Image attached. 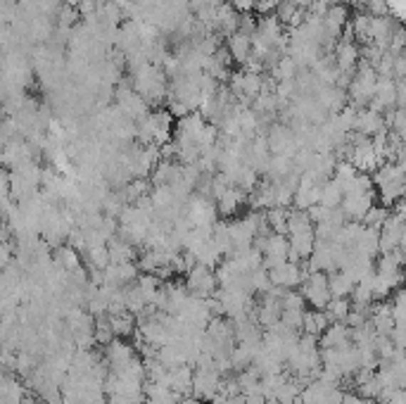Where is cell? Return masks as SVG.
Here are the masks:
<instances>
[{
    "label": "cell",
    "instance_id": "obj_12",
    "mask_svg": "<svg viewBox=\"0 0 406 404\" xmlns=\"http://www.w3.org/2000/svg\"><path fill=\"white\" fill-rule=\"evenodd\" d=\"M38 157V150L28 143L26 138H10L5 143V147L0 150V167H5L7 172L14 167H19V165H26V162H31Z\"/></svg>",
    "mask_w": 406,
    "mask_h": 404
},
{
    "label": "cell",
    "instance_id": "obj_1",
    "mask_svg": "<svg viewBox=\"0 0 406 404\" xmlns=\"http://www.w3.org/2000/svg\"><path fill=\"white\" fill-rule=\"evenodd\" d=\"M131 86L150 108L152 105H162L169 95V79L157 65H145L131 69Z\"/></svg>",
    "mask_w": 406,
    "mask_h": 404
},
{
    "label": "cell",
    "instance_id": "obj_45",
    "mask_svg": "<svg viewBox=\"0 0 406 404\" xmlns=\"http://www.w3.org/2000/svg\"><path fill=\"white\" fill-rule=\"evenodd\" d=\"M85 259H88L90 269H98V271H103V269L110 264V252H107V245H90L85 247Z\"/></svg>",
    "mask_w": 406,
    "mask_h": 404
},
{
    "label": "cell",
    "instance_id": "obj_46",
    "mask_svg": "<svg viewBox=\"0 0 406 404\" xmlns=\"http://www.w3.org/2000/svg\"><path fill=\"white\" fill-rule=\"evenodd\" d=\"M55 26H62V29H74V26L78 24V12H76V8H71V5H60V8H57V12H55Z\"/></svg>",
    "mask_w": 406,
    "mask_h": 404
},
{
    "label": "cell",
    "instance_id": "obj_57",
    "mask_svg": "<svg viewBox=\"0 0 406 404\" xmlns=\"http://www.w3.org/2000/svg\"><path fill=\"white\" fill-rule=\"evenodd\" d=\"M140 404H145V402H140Z\"/></svg>",
    "mask_w": 406,
    "mask_h": 404
},
{
    "label": "cell",
    "instance_id": "obj_50",
    "mask_svg": "<svg viewBox=\"0 0 406 404\" xmlns=\"http://www.w3.org/2000/svg\"><path fill=\"white\" fill-rule=\"evenodd\" d=\"M10 200V174L5 167H0V202Z\"/></svg>",
    "mask_w": 406,
    "mask_h": 404
},
{
    "label": "cell",
    "instance_id": "obj_3",
    "mask_svg": "<svg viewBox=\"0 0 406 404\" xmlns=\"http://www.w3.org/2000/svg\"><path fill=\"white\" fill-rule=\"evenodd\" d=\"M7 174H10V200L12 202H24L28 197H33L36 193H41L43 167L36 160L14 167Z\"/></svg>",
    "mask_w": 406,
    "mask_h": 404
},
{
    "label": "cell",
    "instance_id": "obj_24",
    "mask_svg": "<svg viewBox=\"0 0 406 404\" xmlns=\"http://www.w3.org/2000/svg\"><path fill=\"white\" fill-rule=\"evenodd\" d=\"M164 385H167L171 393H176L178 397L190 395V388H192V366L181 364V366L167 368V380H164Z\"/></svg>",
    "mask_w": 406,
    "mask_h": 404
},
{
    "label": "cell",
    "instance_id": "obj_5",
    "mask_svg": "<svg viewBox=\"0 0 406 404\" xmlns=\"http://www.w3.org/2000/svg\"><path fill=\"white\" fill-rule=\"evenodd\" d=\"M342 254H345V247H340L333 240H316L313 252L309 254V271H338Z\"/></svg>",
    "mask_w": 406,
    "mask_h": 404
},
{
    "label": "cell",
    "instance_id": "obj_20",
    "mask_svg": "<svg viewBox=\"0 0 406 404\" xmlns=\"http://www.w3.org/2000/svg\"><path fill=\"white\" fill-rule=\"evenodd\" d=\"M333 62L338 67L340 74H354L356 65H359V46L356 43H347V41H338V46L333 48Z\"/></svg>",
    "mask_w": 406,
    "mask_h": 404
},
{
    "label": "cell",
    "instance_id": "obj_4",
    "mask_svg": "<svg viewBox=\"0 0 406 404\" xmlns=\"http://www.w3.org/2000/svg\"><path fill=\"white\" fill-rule=\"evenodd\" d=\"M378 83V74L375 69L366 65V62L359 60V65H356L352 79H349L345 93H347V103L352 105L356 110H363L368 108L370 103V95H373V88Z\"/></svg>",
    "mask_w": 406,
    "mask_h": 404
},
{
    "label": "cell",
    "instance_id": "obj_2",
    "mask_svg": "<svg viewBox=\"0 0 406 404\" xmlns=\"http://www.w3.org/2000/svg\"><path fill=\"white\" fill-rule=\"evenodd\" d=\"M375 176L373 181V188L378 197L382 200L385 207H392L397 200L404 197V183H406V176H404V165L399 162H385L373 172Z\"/></svg>",
    "mask_w": 406,
    "mask_h": 404
},
{
    "label": "cell",
    "instance_id": "obj_34",
    "mask_svg": "<svg viewBox=\"0 0 406 404\" xmlns=\"http://www.w3.org/2000/svg\"><path fill=\"white\" fill-rule=\"evenodd\" d=\"M328 316L323 314V309H306L304 316H302V333H306V336H321L326 328H328Z\"/></svg>",
    "mask_w": 406,
    "mask_h": 404
},
{
    "label": "cell",
    "instance_id": "obj_36",
    "mask_svg": "<svg viewBox=\"0 0 406 404\" xmlns=\"http://www.w3.org/2000/svg\"><path fill=\"white\" fill-rule=\"evenodd\" d=\"M349 26H352V33H354V43L356 46H366L370 43V15L368 12L359 10L354 17H349Z\"/></svg>",
    "mask_w": 406,
    "mask_h": 404
},
{
    "label": "cell",
    "instance_id": "obj_43",
    "mask_svg": "<svg viewBox=\"0 0 406 404\" xmlns=\"http://www.w3.org/2000/svg\"><path fill=\"white\" fill-rule=\"evenodd\" d=\"M342 202V190L335 181H326L321 183V190H318V204H323V207H340Z\"/></svg>",
    "mask_w": 406,
    "mask_h": 404
},
{
    "label": "cell",
    "instance_id": "obj_23",
    "mask_svg": "<svg viewBox=\"0 0 406 404\" xmlns=\"http://www.w3.org/2000/svg\"><path fill=\"white\" fill-rule=\"evenodd\" d=\"M318 190H321L318 183H313L309 176L299 174L297 188L295 193H292V207L306 212L309 207H313V204H318Z\"/></svg>",
    "mask_w": 406,
    "mask_h": 404
},
{
    "label": "cell",
    "instance_id": "obj_13",
    "mask_svg": "<svg viewBox=\"0 0 406 404\" xmlns=\"http://www.w3.org/2000/svg\"><path fill=\"white\" fill-rule=\"evenodd\" d=\"M269 271V281L271 286H278L283 290H295L299 288V283L304 281V276L309 274V269H302L299 261H283V264H276L266 269Z\"/></svg>",
    "mask_w": 406,
    "mask_h": 404
},
{
    "label": "cell",
    "instance_id": "obj_21",
    "mask_svg": "<svg viewBox=\"0 0 406 404\" xmlns=\"http://www.w3.org/2000/svg\"><path fill=\"white\" fill-rule=\"evenodd\" d=\"M387 131L385 126V119L380 112L370 110V108H363V110H356V122H354V133L359 136H366V138H373L375 133H382Z\"/></svg>",
    "mask_w": 406,
    "mask_h": 404
},
{
    "label": "cell",
    "instance_id": "obj_31",
    "mask_svg": "<svg viewBox=\"0 0 406 404\" xmlns=\"http://www.w3.org/2000/svg\"><path fill=\"white\" fill-rule=\"evenodd\" d=\"M107 326H110L114 338H128L135 333V316L131 311H119V314H107Z\"/></svg>",
    "mask_w": 406,
    "mask_h": 404
},
{
    "label": "cell",
    "instance_id": "obj_22",
    "mask_svg": "<svg viewBox=\"0 0 406 404\" xmlns=\"http://www.w3.org/2000/svg\"><path fill=\"white\" fill-rule=\"evenodd\" d=\"M370 110L375 112H387L392 108H397V93H395V79H378L375 88H373V95H370V103H368Z\"/></svg>",
    "mask_w": 406,
    "mask_h": 404
},
{
    "label": "cell",
    "instance_id": "obj_29",
    "mask_svg": "<svg viewBox=\"0 0 406 404\" xmlns=\"http://www.w3.org/2000/svg\"><path fill=\"white\" fill-rule=\"evenodd\" d=\"M349 331L342 321H335V323H328V328L318 336V345L321 347H345L349 345Z\"/></svg>",
    "mask_w": 406,
    "mask_h": 404
},
{
    "label": "cell",
    "instance_id": "obj_52",
    "mask_svg": "<svg viewBox=\"0 0 406 404\" xmlns=\"http://www.w3.org/2000/svg\"><path fill=\"white\" fill-rule=\"evenodd\" d=\"M340 404H363V397H359L356 393H345Z\"/></svg>",
    "mask_w": 406,
    "mask_h": 404
},
{
    "label": "cell",
    "instance_id": "obj_16",
    "mask_svg": "<svg viewBox=\"0 0 406 404\" xmlns=\"http://www.w3.org/2000/svg\"><path fill=\"white\" fill-rule=\"evenodd\" d=\"M138 266L135 261H124V264H107L103 269V286L110 288H126L138 279Z\"/></svg>",
    "mask_w": 406,
    "mask_h": 404
},
{
    "label": "cell",
    "instance_id": "obj_53",
    "mask_svg": "<svg viewBox=\"0 0 406 404\" xmlns=\"http://www.w3.org/2000/svg\"><path fill=\"white\" fill-rule=\"evenodd\" d=\"M178 404H202L197 400V397H192V395H185V397H181V402Z\"/></svg>",
    "mask_w": 406,
    "mask_h": 404
},
{
    "label": "cell",
    "instance_id": "obj_55",
    "mask_svg": "<svg viewBox=\"0 0 406 404\" xmlns=\"http://www.w3.org/2000/svg\"><path fill=\"white\" fill-rule=\"evenodd\" d=\"M64 5H71V8H78V5L83 3V0H62Z\"/></svg>",
    "mask_w": 406,
    "mask_h": 404
},
{
    "label": "cell",
    "instance_id": "obj_32",
    "mask_svg": "<svg viewBox=\"0 0 406 404\" xmlns=\"http://www.w3.org/2000/svg\"><path fill=\"white\" fill-rule=\"evenodd\" d=\"M256 36H261L264 41H269L271 46L276 43L278 38L285 33V26L278 22L276 15H261L259 19H256Z\"/></svg>",
    "mask_w": 406,
    "mask_h": 404
},
{
    "label": "cell",
    "instance_id": "obj_28",
    "mask_svg": "<svg viewBox=\"0 0 406 404\" xmlns=\"http://www.w3.org/2000/svg\"><path fill=\"white\" fill-rule=\"evenodd\" d=\"M107 252H110V264H124V261H135L138 257V247H133L119 236L107 240Z\"/></svg>",
    "mask_w": 406,
    "mask_h": 404
},
{
    "label": "cell",
    "instance_id": "obj_33",
    "mask_svg": "<svg viewBox=\"0 0 406 404\" xmlns=\"http://www.w3.org/2000/svg\"><path fill=\"white\" fill-rule=\"evenodd\" d=\"M349 250H356L368 259H375L378 254H380V247H378V229H368V226H363L361 236L356 238L354 247H349Z\"/></svg>",
    "mask_w": 406,
    "mask_h": 404
},
{
    "label": "cell",
    "instance_id": "obj_9",
    "mask_svg": "<svg viewBox=\"0 0 406 404\" xmlns=\"http://www.w3.org/2000/svg\"><path fill=\"white\" fill-rule=\"evenodd\" d=\"M406 245V226H404V217L397 214H387V219L382 222V226L378 229V247L380 252H392V250H404Z\"/></svg>",
    "mask_w": 406,
    "mask_h": 404
},
{
    "label": "cell",
    "instance_id": "obj_18",
    "mask_svg": "<svg viewBox=\"0 0 406 404\" xmlns=\"http://www.w3.org/2000/svg\"><path fill=\"white\" fill-rule=\"evenodd\" d=\"M245 202H247V195L235 186H228L219 197H214V207H217V214L221 219H233Z\"/></svg>",
    "mask_w": 406,
    "mask_h": 404
},
{
    "label": "cell",
    "instance_id": "obj_11",
    "mask_svg": "<svg viewBox=\"0 0 406 404\" xmlns=\"http://www.w3.org/2000/svg\"><path fill=\"white\" fill-rule=\"evenodd\" d=\"M299 286H302L299 295L304 297L306 304H311V309H323L328 300H330V293H328V274L323 271H309Z\"/></svg>",
    "mask_w": 406,
    "mask_h": 404
},
{
    "label": "cell",
    "instance_id": "obj_10",
    "mask_svg": "<svg viewBox=\"0 0 406 404\" xmlns=\"http://www.w3.org/2000/svg\"><path fill=\"white\" fill-rule=\"evenodd\" d=\"M264 140H266L271 155H285V157H292V155L297 152L295 133H292L290 126L283 124V122H271L266 133H264Z\"/></svg>",
    "mask_w": 406,
    "mask_h": 404
},
{
    "label": "cell",
    "instance_id": "obj_30",
    "mask_svg": "<svg viewBox=\"0 0 406 404\" xmlns=\"http://www.w3.org/2000/svg\"><path fill=\"white\" fill-rule=\"evenodd\" d=\"M53 264L57 269H62V271H76L78 266H81V252H76L71 245H57L55 247V254H53Z\"/></svg>",
    "mask_w": 406,
    "mask_h": 404
},
{
    "label": "cell",
    "instance_id": "obj_8",
    "mask_svg": "<svg viewBox=\"0 0 406 404\" xmlns=\"http://www.w3.org/2000/svg\"><path fill=\"white\" fill-rule=\"evenodd\" d=\"M114 103H117V110L121 112L124 117L133 119V122H138L140 117H145L150 112V105L142 100V98L135 93L131 81L128 83H117V88H114Z\"/></svg>",
    "mask_w": 406,
    "mask_h": 404
},
{
    "label": "cell",
    "instance_id": "obj_51",
    "mask_svg": "<svg viewBox=\"0 0 406 404\" xmlns=\"http://www.w3.org/2000/svg\"><path fill=\"white\" fill-rule=\"evenodd\" d=\"M231 8L238 12V15H247V12H254V3L256 0H228Z\"/></svg>",
    "mask_w": 406,
    "mask_h": 404
},
{
    "label": "cell",
    "instance_id": "obj_40",
    "mask_svg": "<svg viewBox=\"0 0 406 404\" xmlns=\"http://www.w3.org/2000/svg\"><path fill=\"white\" fill-rule=\"evenodd\" d=\"M349 309H352V302L349 297H330L328 304L323 307V314L328 316V321L335 323V321H345Z\"/></svg>",
    "mask_w": 406,
    "mask_h": 404
},
{
    "label": "cell",
    "instance_id": "obj_41",
    "mask_svg": "<svg viewBox=\"0 0 406 404\" xmlns=\"http://www.w3.org/2000/svg\"><path fill=\"white\" fill-rule=\"evenodd\" d=\"M254 350H256V347L233 345V350H231V371L238 373V371H245V368L252 366Z\"/></svg>",
    "mask_w": 406,
    "mask_h": 404
},
{
    "label": "cell",
    "instance_id": "obj_6",
    "mask_svg": "<svg viewBox=\"0 0 406 404\" xmlns=\"http://www.w3.org/2000/svg\"><path fill=\"white\" fill-rule=\"evenodd\" d=\"M183 217L188 219L190 226H204V229H212L214 222L219 219L217 207H214V200L209 195L202 193H192L185 202Z\"/></svg>",
    "mask_w": 406,
    "mask_h": 404
},
{
    "label": "cell",
    "instance_id": "obj_7",
    "mask_svg": "<svg viewBox=\"0 0 406 404\" xmlns=\"http://www.w3.org/2000/svg\"><path fill=\"white\" fill-rule=\"evenodd\" d=\"M185 290L192 295V297H202V300H207V297H212L214 293H217V276H214V269L204 266V264H192L188 271H185Z\"/></svg>",
    "mask_w": 406,
    "mask_h": 404
},
{
    "label": "cell",
    "instance_id": "obj_25",
    "mask_svg": "<svg viewBox=\"0 0 406 404\" xmlns=\"http://www.w3.org/2000/svg\"><path fill=\"white\" fill-rule=\"evenodd\" d=\"M313 98H316V103L321 105L323 110H328L330 115H335V112H340L347 103V93H345V88H340V86H318L316 88V93H313Z\"/></svg>",
    "mask_w": 406,
    "mask_h": 404
},
{
    "label": "cell",
    "instance_id": "obj_39",
    "mask_svg": "<svg viewBox=\"0 0 406 404\" xmlns=\"http://www.w3.org/2000/svg\"><path fill=\"white\" fill-rule=\"evenodd\" d=\"M299 390H302V385H299L295 378H288L281 388L276 390L274 397H271L266 404H297Z\"/></svg>",
    "mask_w": 406,
    "mask_h": 404
},
{
    "label": "cell",
    "instance_id": "obj_47",
    "mask_svg": "<svg viewBox=\"0 0 406 404\" xmlns=\"http://www.w3.org/2000/svg\"><path fill=\"white\" fill-rule=\"evenodd\" d=\"M387 214H390V207H385V204H373V207L366 212V217L361 219V224L368 226V229H380L382 222L387 219Z\"/></svg>",
    "mask_w": 406,
    "mask_h": 404
},
{
    "label": "cell",
    "instance_id": "obj_37",
    "mask_svg": "<svg viewBox=\"0 0 406 404\" xmlns=\"http://www.w3.org/2000/svg\"><path fill=\"white\" fill-rule=\"evenodd\" d=\"M352 288H354V281L349 279L345 271H330L328 274V293L330 297H349L352 295Z\"/></svg>",
    "mask_w": 406,
    "mask_h": 404
},
{
    "label": "cell",
    "instance_id": "obj_15",
    "mask_svg": "<svg viewBox=\"0 0 406 404\" xmlns=\"http://www.w3.org/2000/svg\"><path fill=\"white\" fill-rule=\"evenodd\" d=\"M178 318H181V321H185L188 326H192V328L204 331V326L212 321L214 314H212V309H209V302L202 300V297L188 295V300L183 302L181 311H178Z\"/></svg>",
    "mask_w": 406,
    "mask_h": 404
},
{
    "label": "cell",
    "instance_id": "obj_19",
    "mask_svg": "<svg viewBox=\"0 0 406 404\" xmlns=\"http://www.w3.org/2000/svg\"><path fill=\"white\" fill-rule=\"evenodd\" d=\"M399 24L402 22H397V19L390 15H380V17L370 15V43L375 48H380V51H387L392 33H395Z\"/></svg>",
    "mask_w": 406,
    "mask_h": 404
},
{
    "label": "cell",
    "instance_id": "obj_17",
    "mask_svg": "<svg viewBox=\"0 0 406 404\" xmlns=\"http://www.w3.org/2000/svg\"><path fill=\"white\" fill-rule=\"evenodd\" d=\"M131 359H135V347L131 343H126V338H112L105 345V364L110 371H117V368L128 364Z\"/></svg>",
    "mask_w": 406,
    "mask_h": 404
},
{
    "label": "cell",
    "instance_id": "obj_44",
    "mask_svg": "<svg viewBox=\"0 0 406 404\" xmlns=\"http://www.w3.org/2000/svg\"><path fill=\"white\" fill-rule=\"evenodd\" d=\"M233 186H235V188H240L245 195H249L256 186H259V174H256L252 167H247V165H245V167H242L240 172H238V176H235V179H233Z\"/></svg>",
    "mask_w": 406,
    "mask_h": 404
},
{
    "label": "cell",
    "instance_id": "obj_27",
    "mask_svg": "<svg viewBox=\"0 0 406 404\" xmlns=\"http://www.w3.org/2000/svg\"><path fill=\"white\" fill-rule=\"evenodd\" d=\"M226 51L231 55L233 65H245L249 60V55H252V43H249V36L247 33H240L235 31L231 36L226 38Z\"/></svg>",
    "mask_w": 406,
    "mask_h": 404
},
{
    "label": "cell",
    "instance_id": "obj_54",
    "mask_svg": "<svg viewBox=\"0 0 406 404\" xmlns=\"http://www.w3.org/2000/svg\"><path fill=\"white\" fill-rule=\"evenodd\" d=\"M292 5H297V8H302V10H306L309 8V5L313 3V0H290Z\"/></svg>",
    "mask_w": 406,
    "mask_h": 404
},
{
    "label": "cell",
    "instance_id": "obj_35",
    "mask_svg": "<svg viewBox=\"0 0 406 404\" xmlns=\"http://www.w3.org/2000/svg\"><path fill=\"white\" fill-rule=\"evenodd\" d=\"M295 172V167H292V157H285V155H271L269 165H266V174L271 181H283L288 179V176Z\"/></svg>",
    "mask_w": 406,
    "mask_h": 404
},
{
    "label": "cell",
    "instance_id": "obj_48",
    "mask_svg": "<svg viewBox=\"0 0 406 404\" xmlns=\"http://www.w3.org/2000/svg\"><path fill=\"white\" fill-rule=\"evenodd\" d=\"M404 43H406V38H404V26L399 24L397 29H395V33H392V38H390V46H387V51L390 53H402L404 51Z\"/></svg>",
    "mask_w": 406,
    "mask_h": 404
},
{
    "label": "cell",
    "instance_id": "obj_14",
    "mask_svg": "<svg viewBox=\"0 0 406 404\" xmlns=\"http://www.w3.org/2000/svg\"><path fill=\"white\" fill-rule=\"evenodd\" d=\"M221 378H224V373L217 371L214 366H209V368H192L190 395L197 397L199 402H209L212 397L219 393Z\"/></svg>",
    "mask_w": 406,
    "mask_h": 404
},
{
    "label": "cell",
    "instance_id": "obj_38",
    "mask_svg": "<svg viewBox=\"0 0 406 404\" xmlns=\"http://www.w3.org/2000/svg\"><path fill=\"white\" fill-rule=\"evenodd\" d=\"M269 69H271V79H274L276 83L278 81H292L297 76V72H299L290 55H281V58H278Z\"/></svg>",
    "mask_w": 406,
    "mask_h": 404
},
{
    "label": "cell",
    "instance_id": "obj_49",
    "mask_svg": "<svg viewBox=\"0 0 406 404\" xmlns=\"http://www.w3.org/2000/svg\"><path fill=\"white\" fill-rule=\"evenodd\" d=\"M392 79H406V58H404V53L395 55V62H392Z\"/></svg>",
    "mask_w": 406,
    "mask_h": 404
},
{
    "label": "cell",
    "instance_id": "obj_56",
    "mask_svg": "<svg viewBox=\"0 0 406 404\" xmlns=\"http://www.w3.org/2000/svg\"><path fill=\"white\" fill-rule=\"evenodd\" d=\"M340 3H342V5H345V3H354V0H340Z\"/></svg>",
    "mask_w": 406,
    "mask_h": 404
},
{
    "label": "cell",
    "instance_id": "obj_26",
    "mask_svg": "<svg viewBox=\"0 0 406 404\" xmlns=\"http://www.w3.org/2000/svg\"><path fill=\"white\" fill-rule=\"evenodd\" d=\"M288 259L290 261H299V259H309V254L313 252V245H316V236L313 231H302V233H290L288 236Z\"/></svg>",
    "mask_w": 406,
    "mask_h": 404
},
{
    "label": "cell",
    "instance_id": "obj_42",
    "mask_svg": "<svg viewBox=\"0 0 406 404\" xmlns=\"http://www.w3.org/2000/svg\"><path fill=\"white\" fill-rule=\"evenodd\" d=\"M264 219H266V226L271 233H283L288 231V207H271L264 212Z\"/></svg>",
    "mask_w": 406,
    "mask_h": 404
}]
</instances>
